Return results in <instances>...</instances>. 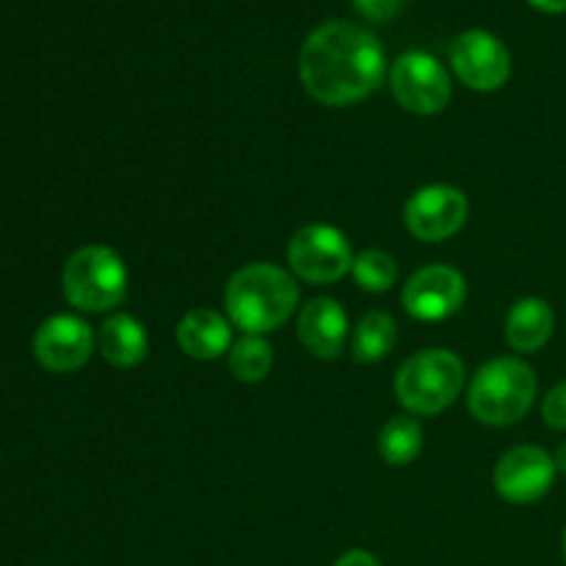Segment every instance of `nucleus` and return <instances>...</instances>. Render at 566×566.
Instances as JSON below:
<instances>
[{
  "mask_svg": "<svg viewBox=\"0 0 566 566\" xmlns=\"http://www.w3.org/2000/svg\"><path fill=\"white\" fill-rule=\"evenodd\" d=\"M387 59L379 39L354 22H324L298 53V77L315 103L343 108L359 103L385 81Z\"/></svg>",
  "mask_w": 566,
  "mask_h": 566,
  "instance_id": "f257e3e1",
  "label": "nucleus"
},
{
  "mask_svg": "<svg viewBox=\"0 0 566 566\" xmlns=\"http://www.w3.org/2000/svg\"><path fill=\"white\" fill-rule=\"evenodd\" d=\"M224 307L232 326L247 335H269L298 307V285L274 263L243 265L227 285Z\"/></svg>",
  "mask_w": 566,
  "mask_h": 566,
  "instance_id": "f03ea898",
  "label": "nucleus"
},
{
  "mask_svg": "<svg viewBox=\"0 0 566 566\" xmlns=\"http://www.w3.org/2000/svg\"><path fill=\"white\" fill-rule=\"evenodd\" d=\"M536 376L523 359L497 357L475 374L468 407L479 423L514 426L528 415L536 398Z\"/></svg>",
  "mask_w": 566,
  "mask_h": 566,
  "instance_id": "7ed1b4c3",
  "label": "nucleus"
},
{
  "mask_svg": "<svg viewBox=\"0 0 566 566\" xmlns=\"http://www.w3.org/2000/svg\"><path fill=\"white\" fill-rule=\"evenodd\" d=\"M464 387V363L448 348L412 354L396 376V396L415 418H431L451 407Z\"/></svg>",
  "mask_w": 566,
  "mask_h": 566,
  "instance_id": "20e7f679",
  "label": "nucleus"
},
{
  "mask_svg": "<svg viewBox=\"0 0 566 566\" xmlns=\"http://www.w3.org/2000/svg\"><path fill=\"white\" fill-rule=\"evenodd\" d=\"M61 287L72 307L83 313H105L127 296V269L108 247H83L66 260Z\"/></svg>",
  "mask_w": 566,
  "mask_h": 566,
  "instance_id": "39448f33",
  "label": "nucleus"
},
{
  "mask_svg": "<svg viewBox=\"0 0 566 566\" xmlns=\"http://www.w3.org/2000/svg\"><path fill=\"white\" fill-rule=\"evenodd\" d=\"M390 88L396 103L418 116H434L451 103V75L423 50L398 55L390 70Z\"/></svg>",
  "mask_w": 566,
  "mask_h": 566,
  "instance_id": "423d86ee",
  "label": "nucleus"
},
{
  "mask_svg": "<svg viewBox=\"0 0 566 566\" xmlns=\"http://www.w3.org/2000/svg\"><path fill=\"white\" fill-rule=\"evenodd\" d=\"M287 263L302 280L313 285H329L352 271V243L337 227L310 224L293 235L287 247Z\"/></svg>",
  "mask_w": 566,
  "mask_h": 566,
  "instance_id": "0eeeda50",
  "label": "nucleus"
},
{
  "mask_svg": "<svg viewBox=\"0 0 566 566\" xmlns=\"http://www.w3.org/2000/svg\"><path fill=\"white\" fill-rule=\"evenodd\" d=\"M451 66L473 92H497L512 77V53L490 31H464L451 44Z\"/></svg>",
  "mask_w": 566,
  "mask_h": 566,
  "instance_id": "6e6552de",
  "label": "nucleus"
},
{
  "mask_svg": "<svg viewBox=\"0 0 566 566\" xmlns=\"http://www.w3.org/2000/svg\"><path fill=\"white\" fill-rule=\"evenodd\" d=\"M470 213L468 197L453 186H426L403 208L407 230L418 241L440 243L457 235Z\"/></svg>",
  "mask_w": 566,
  "mask_h": 566,
  "instance_id": "1a4fd4ad",
  "label": "nucleus"
},
{
  "mask_svg": "<svg viewBox=\"0 0 566 566\" xmlns=\"http://www.w3.org/2000/svg\"><path fill=\"white\" fill-rule=\"evenodd\" d=\"M468 298V282L451 265H426L415 271L403 285L401 304L418 321H446L462 310Z\"/></svg>",
  "mask_w": 566,
  "mask_h": 566,
  "instance_id": "9d476101",
  "label": "nucleus"
},
{
  "mask_svg": "<svg viewBox=\"0 0 566 566\" xmlns=\"http://www.w3.org/2000/svg\"><path fill=\"white\" fill-rule=\"evenodd\" d=\"M556 462L536 446H520L503 453L495 468V490L514 506H528L545 497L556 481Z\"/></svg>",
  "mask_w": 566,
  "mask_h": 566,
  "instance_id": "9b49d317",
  "label": "nucleus"
},
{
  "mask_svg": "<svg viewBox=\"0 0 566 566\" xmlns=\"http://www.w3.org/2000/svg\"><path fill=\"white\" fill-rule=\"evenodd\" d=\"M94 343L97 337L86 321L75 315H53L33 335V357L53 374H72L88 363Z\"/></svg>",
  "mask_w": 566,
  "mask_h": 566,
  "instance_id": "f8f14e48",
  "label": "nucleus"
},
{
  "mask_svg": "<svg viewBox=\"0 0 566 566\" xmlns=\"http://www.w3.org/2000/svg\"><path fill=\"white\" fill-rule=\"evenodd\" d=\"M298 340L313 357L337 359L348 340L346 310L335 298H313L298 313Z\"/></svg>",
  "mask_w": 566,
  "mask_h": 566,
  "instance_id": "ddd939ff",
  "label": "nucleus"
},
{
  "mask_svg": "<svg viewBox=\"0 0 566 566\" xmlns=\"http://www.w3.org/2000/svg\"><path fill=\"white\" fill-rule=\"evenodd\" d=\"M177 346L199 363L219 359L232 348V326L216 310L197 307L177 324Z\"/></svg>",
  "mask_w": 566,
  "mask_h": 566,
  "instance_id": "4468645a",
  "label": "nucleus"
},
{
  "mask_svg": "<svg viewBox=\"0 0 566 566\" xmlns=\"http://www.w3.org/2000/svg\"><path fill=\"white\" fill-rule=\"evenodd\" d=\"M97 352L114 368H136V365H142L149 352V340L142 321L127 313L111 315L97 332Z\"/></svg>",
  "mask_w": 566,
  "mask_h": 566,
  "instance_id": "2eb2a0df",
  "label": "nucleus"
},
{
  "mask_svg": "<svg viewBox=\"0 0 566 566\" xmlns=\"http://www.w3.org/2000/svg\"><path fill=\"white\" fill-rule=\"evenodd\" d=\"M556 329V313L545 298H520L506 315V340L514 352L534 354L545 346Z\"/></svg>",
  "mask_w": 566,
  "mask_h": 566,
  "instance_id": "dca6fc26",
  "label": "nucleus"
},
{
  "mask_svg": "<svg viewBox=\"0 0 566 566\" xmlns=\"http://www.w3.org/2000/svg\"><path fill=\"white\" fill-rule=\"evenodd\" d=\"M423 451V429L415 415H398L387 420L379 434V453L392 468H407Z\"/></svg>",
  "mask_w": 566,
  "mask_h": 566,
  "instance_id": "f3484780",
  "label": "nucleus"
},
{
  "mask_svg": "<svg viewBox=\"0 0 566 566\" xmlns=\"http://www.w3.org/2000/svg\"><path fill=\"white\" fill-rule=\"evenodd\" d=\"M398 340L396 321L381 310L365 315L352 335V354L357 363H379L392 352Z\"/></svg>",
  "mask_w": 566,
  "mask_h": 566,
  "instance_id": "a211bd4d",
  "label": "nucleus"
},
{
  "mask_svg": "<svg viewBox=\"0 0 566 566\" xmlns=\"http://www.w3.org/2000/svg\"><path fill=\"white\" fill-rule=\"evenodd\" d=\"M274 368V348L269 340H263V335H247L238 343H232L230 348V374L238 381H263L265 376Z\"/></svg>",
  "mask_w": 566,
  "mask_h": 566,
  "instance_id": "6ab92c4d",
  "label": "nucleus"
},
{
  "mask_svg": "<svg viewBox=\"0 0 566 566\" xmlns=\"http://www.w3.org/2000/svg\"><path fill=\"white\" fill-rule=\"evenodd\" d=\"M352 274L357 285L368 293H387L398 280V265L381 249H365L363 254L354 258Z\"/></svg>",
  "mask_w": 566,
  "mask_h": 566,
  "instance_id": "aec40b11",
  "label": "nucleus"
},
{
  "mask_svg": "<svg viewBox=\"0 0 566 566\" xmlns=\"http://www.w3.org/2000/svg\"><path fill=\"white\" fill-rule=\"evenodd\" d=\"M542 418L551 429L566 431V381L553 387L542 401Z\"/></svg>",
  "mask_w": 566,
  "mask_h": 566,
  "instance_id": "412c9836",
  "label": "nucleus"
},
{
  "mask_svg": "<svg viewBox=\"0 0 566 566\" xmlns=\"http://www.w3.org/2000/svg\"><path fill=\"white\" fill-rule=\"evenodd\" d=\"M354 6H357V11L365 20L387 22L392 20V17L401 14L407 0H354Z\"/></svg>",
  "mask_w": 566,
  "mask_h": 566,
  "instance_id": "4be33fe9",
  "label": "nucleus"
},
{
  "mask_svg": "<svg viewBox=\"0 0 566 566\" xmlns=\"http://www.w3.org/2000/svg\"><path fill=\"white\" fill-rule=\"evenodd\" d=\"M335 566H381L379 558L368 551H348L337 558Z\"/></svg>",
  "mask_w": 566,
  "mask_h": 566,
  "instance_id": "5701e85b",
  "label": "nucleus"
},
{
  "mask_svg": "<svg viewBox=\"0 0 566 566\" xmlns=\"http://www.w3.org/2000/svg\"><path fill=\"white\" fill-rule=\"evenodd\" d=\"M542 14H566V0H528Z\"/></svg>",
  "mask_w": 566,
  "mask_h": 566,
  "instance_id": "b1692460",
  "label": "nucleus"
},
{
  "mask_svg": "<svg viewBox=\"0 0 566 566\" xmlns=\"http://www.w3.org/2000/svg\"><path fill=\"white\" fill-rule=\"evenodd\" d=\"M553 462H556V470L558 473L566 475V442L556 448V453H553Z\"/></svg>",
  "mask_w": 566,
  "mask_h": 566,
  "instance_id": "393cba45",
  "label": "nucleus"
},
{
  "mask_svg": "<svg viewBox=\"0 0 566 566\" xmlns=\"http://www.w3.org/2000/svg\"><path fill=\"white\" fill-rule=\"evenodd\" d=\"M562 551H564V562H566V528H564V539H562Z\"/></svg>",
  "mask_w": 566,
  "mask_h": 566,
  "instance_id": "a878e982",
  "label": "nucleus"
}]
</instances>
